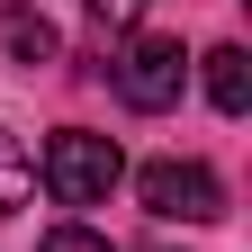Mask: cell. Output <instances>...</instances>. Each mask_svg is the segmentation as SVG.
Returning a JSON list of instances; mask_svg holds the SVG:
<instances>
[{
  "label": "cell",
  "instance_id": "obj_3",
  "mask_svg": "<svg viewBox=\"0 0 252 252\" xmlns=\"http://www.w3.org/2000/svg\"><path fill=\"white\" fill-rule=\"evenodd\" d=\"M108 81H117V99L135 108V117H162L180 99V81H189V54H180V36H135L108 63Z\"/></svg>",
  "mask_w": 252,
  "mask_h": 252
},
{
  "label": "cell",
  "instance_id": "obj_9",
  "mask_svg": "<svg viewBox=\"0 0 252 252\" xmlns=\"http://www.w3.org/2000/svg\"><path fill=\"white\" fill-rule=\"evenodd\" d=\"M144 252H171V243H144Z\"/></svg>",
  "mask_w": 252,
  "mask_h": 252
},
{
  "label": "cell",
  "instance_id": "obj_2",
  "mask_svg": "<svg viewBox=\"0 0 252 252\" xmlns=\"http://www.w3.org/2000/svg\"><path fill=\"white\" fill-rule=\"evenodd\" d=\"M135 198H144V216H162V225H216V216H225V180L207 162H144Z\"/></svg>",
  "mask_w": 252,
  "mask_h": 252
},
{
  "label": "cell",
  "instance_id": "obj_4",
  "mask_svg": "<svg viewBox=\"0 0 252 252\" xmlns=\"http://www.w3.org/2000/svg\"><path fill=\"white\" fill-rule=\"evenodd\" d=\"M207 99L225 108V117L252 108V54H243V45H216V54H207Z\"/></svg>",
  "mask_w": 252,
  "mask_h": 252
},
{
  "label": "cell",
  "instance_id": "obj_1",
  "mask_svg": "<svg viewBox=\"0 0 252 252\" xmlns=\"http://www.w3.org/2000/svg\"><path fill=\"white\" fill-rule=\"evenodd\" d=\"M117 180H126V153L108 135H90V126H63V135L45 144V189L63 207H99Z\"/></svg>",
  "mask_w": 252,
  "mask_h": 252
},
{
  "label": "cell",
  "instance_id": "obj_8",
  "mask_svg": "<svg viewBox=\"0 0 252 252\" xmlns=\"http://www.w3.org/2000/svg\"><path fill=\"white\" fill-rule=\"evenodd\" d=\"M36 252H108V234H90V225H54Z\"/></svg>",
  "mask_w": 252,
  "mask_h": 252
},
{
  "label": "cell",
  "instance_id": "obj_5",
  "mask_svg": "<svg viewBox=\"0 0 252 252\" xmlns=\"http://www.w3.org/2000/svg\"><path fill=\"white\" fill-rule=\"evenodd\" d=\"M0 45L18 63H54V18L45 9H0Z\"/></svg>",
  "mask_w": 252,
  "mask_h": 252
},
{
  "label": "cell",
  "instance_id": "obj_7",
  "mask_svg": "<svg viewBox=\"0 0 252 252\" xmlns=\"http://www.w3.org/2000/svg\"><path fill=\"white\" fill-rule=\"evenodd\" d=\"M81 9H90V27H99V36H135L153 0H81Z\"/></svg>",
  "mask_w": 252,
  "mask_h": 252
},
{
  "label": "cell",
  "instance_id": "obj_6",
  "mask_svg": "<svg viewBox=\"0 0 252 252\" xmlns=\"http://www.w3.org/2000/svg\"><path fill=\"white\" fill-rule=\"evenodd\" d=\"M27 198H36V162H27V153H18V135L0 126V216H18Z\"/></svg>",
  "mask_w": 252,
  "mask_h": 252
}]
</instances>
